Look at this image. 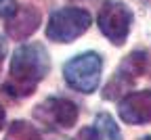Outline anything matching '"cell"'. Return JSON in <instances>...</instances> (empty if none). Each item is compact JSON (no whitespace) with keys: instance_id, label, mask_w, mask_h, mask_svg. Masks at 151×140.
Listing matches in <instances>:
<instances>
[{"instance_id":"obj_9","label":"cell","mask_w":151,"mask_h":140,"mask_svg":"<svg viewBox=\"0 0 151 140\" xmlns=\"http://www.w3.org/2000/svg\"><path fill=\"white\" fill-rule=\"evenodd\" d=\"M4 140H42V136L32 124L23 121V119H17V121H13L9 126Z\"/></svg>"},{"instance_id":"obj_13","label":"cell","mask_w":151,"mask_h":140,"mask_svg":"<svg viewBox=\"0 0 151 140\" xmlns=\"http://www.w3.org/2000/svg\"><path fill=\"white\" fill-rule=\"evenodd\" d=\"M4 56H6V42H4V38L0 36V69H2V61H4Z\"/></svg>"},{"instance_id":"obj_2","label":"cell","mask_w":151,"mask_h":140,"mask_svg":"<svg viewBox=\"0 0 151 140\" xmlns=\"http://www.w3.org/2000/svg\"><path fill=\"white\" fill-rule=\"evenodd\" d=\"M101 69H103V56L88 50L82 54H76L63 65V79L71 90L82 94H92L99 88Z\"/></svg>"},{"instance_id":"obj_14","label":"cell","mask_w":151,"mask_h":140,"mask_svg":"<svg viewBox=\"0 0 151 140\" xmlns=\"http://www.w3.org/2000/svg\"><path fill=\"white\" fill-rule=\"evenodd\" d=\"M4 121H6V113H4V109H2V105H0V130L4 128Z\"/></svg>"},{"instance_id":"obj_7","label":"cell","mask_w":151,"mask_h":140,"mask_svg":"<svg viewBox=\"0 0 151 140\" xmlns=\"http://www.w3.org/2000/svg\"><path fill=\"white\" fill-rule=\"evenodd\" d=\"M120 119L130 126H143L151 121V90L128 92L118 105Z\"/></svg>"},{"instance_id":"obj_8","label":"cell","mask_w":151,"mask_h":140,"mask_svg":"<svg viewBox=\"0 0 151 140\" xmlns=\"http://www.w3.org/2000/svg\"><path fill=\"white\" fill-rule=\"evenodd\" d=\"M40 21H42L40 11H38L36 6H32V4H23V6H19L15 11V15L9 17L6 34L13 40H25V38H29L38 29Z\"/></svg>"},{"instance_id":"obj_10","label":"cell","mask_w":151,"mask_h":140,"mask_svg":"<svg viewBox=\"0 0 151 140\" xmlns=\"http://www.w3.org/2000/svg\"><path fill=\"white\" fill-rule=\"evenodd\" d=\"M94 128L99 130L103 140H124L120 128L116 126V121H113V117L109 113H99L94 117Z\"/></svg>"},{"instance_id":"obj_15","label":"cell","mask_w":151,"mask_h":140,"mask_svg":"<svg viewBox=\"0 0 151 140\" xmlns=\"http://www.w3.org/2000/svg\"><path fill=\"white\" fill-rule=\"evenodd\" d=\"M139 2H143V4H151V0H139Z\"/></svg>"},{"instance_id":"obj_6","label":"cell","mask_w":151,"mask_h":140,"mask_svg":"<svg viewBox=\"0 0 151 140\" xmlns=\"http://www.w3.org/2000/svg\"><path fill=\"white\" fill-rule=\"evenodd\" d=\"M80 109L65 96H48L34 109V117L46 130H69L78 121Z\"/></svg>"},{"instance_id":"obj_1","label":"cell","mask_w":151,"mask_h":140,"mask_svg":"<svg viewBox=\"0 0 151 140\" xmlns=\"http://www.w3.org/2000/svg\"><path fill=\"white\" fill-rule=\"evenodd\" d=\"M50 71V56L40 42H29L19 46L11 59L9 79L2 84V90L11 98H25L36 92L38 84Z\"/></svg>"},{"instance_id":"obj_16","label":"cell","mask_w":151,"mask_h":140,"mask_svg":"<svg viewBox=\"0 0 151 140\" xmlns=\"http://www.w3.org/2000/svg\"><path fill=\"white\" fill-rule=\"evenodd\" d=\"M143 140H151V136H145V138H143Z\"/></svg>"},{"instance_id":"obj_4","label":"cell","mask_w":151,"mask_h":140,"mask_svg":"<svg viewBox=\"0 0 151 140\" xmlns=\"http://www.w3.org/2000/svg\"><path fill=\"white\" fill-rule=\"evenodd\" d=\"M132 21H134V15L128 9V4L122 2V0H105L97 15L99 29L116 46H122L128 40Z\"/></svg>"},{"instance_id":"obj_11","label":"cell","mask_w":151,"mask_h":140,"mask_svg":"<svg viewBox=\"0 0 151 140\" xmlns=\"http://www.w3.org/2000/svg\"><path fill=\"white\" fill-rule=\"evenodd\" d=\"M17 11V0H0V19H9Z\"/></svg>"},{"instance_id":"obj_3","label":"cell","mask_w":151,"mask_h":140,"mask_svg":"<svg viewBox=\"0 0 151 140\" xmlns=\"http://www.w3.org/2000/svg\"><path fill=\"white\" fill-rule=\"evenodd\" d=\"M90 27V13L78 6L57 9L48 17L46 38L57 44H69Z\"/></svg>"},{"instance_id":"obj_12","label":"cell","mask_w":151,"mask_h":140,"mask_svg":"<svg viewBox=\"0 0 151 140\" xmlns=\"http://www.w3.org/2000/svg\"><path fill=\"white\" fill-rule=\"evenodd\" d=\"M78 140H103V138H101L99 130L92 126V128H84V130L78 134Z\"/></svg>"},{"instance_id":"obj_5","label":"cell","mask_w":151,"mask_h":140,"mask_svg":"<svg viewBox=\"0 0 151 140\" xmlns=\"http://www.w3.org/2000/svg\"><path fill=\"white\" fill-rule=\"evenodd\" d=\"M149 63H151V56L145 50L130 52L122 61V65L118 67V71L113 73V77L109 79V84L105 86L103 96L107 98V101H116L118 96H122L124 92H128L132 88V84H134L137 79L147 71Z\"/></svg>"}]
</instances>
